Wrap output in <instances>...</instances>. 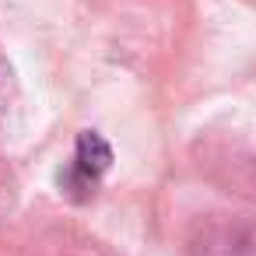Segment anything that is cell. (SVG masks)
<instances>
[{
  "instance_id": "2",
  "label": "cell",
  "mask_w": 256,
  "mask_h": 256,
  "mask_svg": "<svg viewBox=\"0 0 256 256\" xmlns=\"http://www.w3.org/2000/svg\"><path fill=\"white\" fill-rule=\"evenodd\" d=\"M11 95H14V78H11L8 60L0 56V120H4V112L11 109Z\"/></svg>"
},
{
  "instance_id": "1",
  "label": "cell",
  "mask_w": 256,
  "mask_h": 256,
  "mask_svg": "<svg viewBox=\"0 0 256 256\" xmlns=\"http://www.w3.org/2000/svg\"><path fill=\"white\" fill-rule=\"evenodd\" d=\"M109 165H112V148L95 130H81L70 162L56 172V186H60V193L67 200L84 204V200H92L98 193L102 176L109 172Z\"/></svg>"
}]
</instances>
